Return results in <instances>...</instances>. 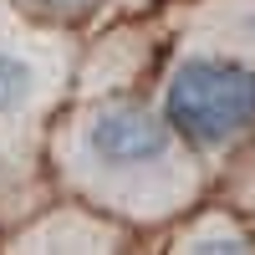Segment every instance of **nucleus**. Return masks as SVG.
Listing matches in <instances>:
<instances>
[{"label": "nucleus", "instance_id": "1", "mask_svg": "<svg viewBox=\"0 0 255 255\" xmlns=\"http://www.w3.org/2000/svg\"><path fill=\"white\" fill-rule=\"evenodd\" d=\"M168 123L204 148L230 143L255 123V72L215 56L184 61L168 82Z\"/></svg>", "mask_w": 255, "mask_h": 255}, {"label": "nucleus", "instance_id": "2", "mask_svg": "<svg viewBox=\"0 0 255 255\" xmlns=\"http://www.w3.org/2000/svg\"><path fill=\"white\" fill-rule=\"evenodd\" d=\"M87 153L108 168H138V163H153L168 153V123H158L153 113L133 108H108L97 113L92 128H87Z\"/></svg>", "mask_w": 255, "mask_h": 255}, {"label": "nucleus", "instance_id": "3", "mask_svg": "<svg viewBox=\"0 0 255 255\" xmlns=\"http://www.w3.org/2000/svg\"><path fill=\"white\" fill-rule=\"evenodd\" d=\"M36 97V67L31 56L0 46V113H20Z\"/></svg>", "mask_w": 255, "mask_h": 255}, {"label": "nucleus", "instance_id": "5", "mask_svg": "<svg viewBox=\"0 0 255 255\" xmlns=\"http://www.w3.org/2000/svg\"><path fill=\"white\" fill-rule=\"evenodd\" d=\"M250 31H255V20H250Z\"/></svg>", "mask_w": 255, "mask_h": 255}, {"label": "nucleus", "instance_id": "4", "mask_svg": "<svg viewBox=\"0 0 255 255\" xmlns=\"http://www.w3.org/2000/svg\"><path fill=\"white\" fill-rule=\"evenodd\" d=\"M26 5H36V10H82V5H87V0H26Z\"/></svg>", "mask_w": 255, "mask_h": 255}]
</instances>
